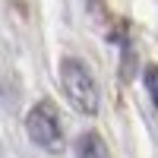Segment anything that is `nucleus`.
I'll list each match as a JSON object with an SVG mask.
<instances>
[{"label": "nucleus", "mask_w": 158, "mask_h": 158, "mask_svg": "<svg viewBox=\"0 0 158 158\" xmlns=\"http://www.w3.org/2000/svg\"><path fill=\"white\" fill-rule=\"evenodd\" d=\"M60 89L79 114H85V117L98 114V101H101L98 98V82L79 57H63L60 60Z\"/></svg>", "instance_id": "nucleus-1"}, {"label": "nucleus", "mask_w": 158, "mask_h": 158, "mask_svg": "<svg viewBox=\"0 0 158 158\" xmlns=\"http://www.w3.org/2000/svg\"><path fill=\"white\" fill-rule=\"evenodd\" d=\"M25 133L35 142L41 152L51 155H60L67 149V136H63V127H60V117L54 111L51 101H35L29 114H25Z\"/></svg>", "instance_id": "nucleus-2"}, {"label": "nucleus", "mask_w": 158, "mask_h": 158, "mask_svg": "<svg viewBox=\"0 0 158 158\" xmlns=\"http://www.w3.org/2000/svg\"><path fill=\"white\" fill-rule=\"evenodd\" d=\"M73 155H76V158H111V149H108V142L101 139V133H95V130H85V133L76 136Z\"/></svg>", "instance_id": "nucleus-3"}, {"label": "nucleus", "mask_w": 158, "mask_h": 158, "mask_svg": "<svg viewBox=\"0 0 158 158\" xmlns=\"http://www.w3.org/2000/svg\"><path fill=\"white\" fill-rule=\"evenodd\" d=\"M142 85H146V92H149L152 104L158 108V67H155V63H149V67L142 70Z\"/></svg>", "instance_id": "nucleus-4"}]
</instances>
